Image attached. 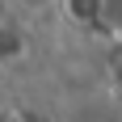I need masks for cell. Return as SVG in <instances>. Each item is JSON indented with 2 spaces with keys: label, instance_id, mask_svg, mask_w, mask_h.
Wrapping results in <instances>:
<instances>
[{
  "label": "cell",
  "instance_id": "1",
  "mask_svg": "<svg viewBox=\"0 0 122 122\" xmlns=\"http://www.w3.org/2000/svg\"><path fill=\"white\" fill-rule=\"evenodd\" d=\"M0 46H4V34H0Z\"/></svg>",
  "mask_w": 122,
  "mask_h": 122
}]
</instances>
